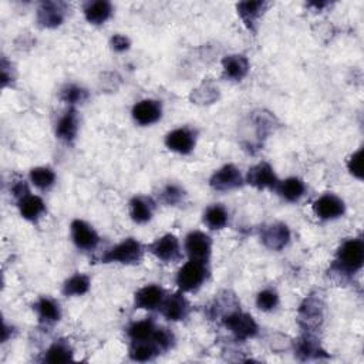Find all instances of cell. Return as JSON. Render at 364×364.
Wrapping results in <instances>:
<instances>
[{"mask_svg": "<svg viewBox=\"0 0 364 364\" xmlns=\"http://www.w3.org/2000/svg\"><path fill=\"white\" fill-rule=\"evenodd\" d=\"M364 263V242L360 238L344 241L337 249L333 269L339 275L351 276L357 273Z\"/></svg>", "mask_w": 364, "mask_h": 364, "instance_id": "obj_1", "label": "cell"}, {"mask_svg": "<svg viewBox=\"0 0 364 364\" xmlns=\"http://www.w3.org/2000/svg\"><path fill=\"white\" fill-rule=\"evenodd\" d=\"M208 276V262L190 259L178 270L175 276V284L181 292H195L206 282Z\"/></svg>", "mask_w": 364, "mask_h": 364, "instance_id": "obj_2", "label": "cell"}, {"mask_svg": "<svg viewBox=\"0 0 364 364\" xmlns=\"http://www.w3.org/2000/svg\"><path fill=\"white\" fill-rule=\"evenodd\" d=\"M144 246L140 241L127 238L108 249L100 259L102 263H121V265H136L144 258Z\"/></svg>", "mask_w": 364, "mask_h": 364, "instance_id": "obj_3", "label": "cell"}, {"mask_svg": "<svg viewBox=\"0 0 364 364\" xmlns=\"http://www.w3.org/2000/svg\"><path fill=\"white\" fill-rule=\"evenodd\" d=\"M223 326L230 330L238 340L253 339L259 333V326L255 318L241 310H234L223 316Z\"/></svg>", "mask_w": 364, "mask_h": 364, "instance_id": "obj_4", "label": "cell"}, {"mask_svg": "<svg viewBox=\"0 0 364 364\" xmlns=\"http://www.w3.org/2000/svg\"><path fill=\"white\" fill-rule=\"evenodd\" d=\"M325 318V303L321 298L317 296H309L304 299V302L300 304L299 309V322L304 332L313 333L321 328Z\"/></svg>", "mask_w": 364, "mask_h": 364, "instance_id": "obj_5", "label": "cell"}, {"mask_svg": "<svg viewBox=\"0 0 364 364\" xmlns=\"http://www.w3.org/2000/svg\"><path fill=\"white\" fill-rule=\"evenodd\" d=\"M244 182L245 179L242 176L241 169L234 164H226L212 174L209 179V186L215 191L227 192L241 188Z\"/></svg>", "mask_w": 364, "mask_h": 364, "instance_id": "obj_6", "label": "cell"}, {"mask_svg": "<svg viewBox=\"0 0 364 364\" xmlns=\"http://www.w3.org/2000/svg\"><path fill=\"white\" fill-rule=\"evenodd\" d=\"M70 235L76 248L84 252L94 251L100 244V237L94 227L83 219H74L71 222Z\"/></svg>", "mask_w": 364, "mask_h": 364, "instance_id": "obj_7", "label": "cell"}, {"mask_svg": "<svg viewBox=\"0 0 364 364\" xmlns=\"http://www.w3.org/2000/svg\"><path fill=\"white\" fill-rule=\"evenodd\" d=\"M197 144V134L188 127H181L169 131L165 135V147L176 154L188 155L194 151Z\"/></svg>", "mask_w": 364, "mask_h": 364, "instance_id": "obj_8", "label": "cell"}, {"mask_svg": "<svg viewBox=\"0 0 364 364\" xmlns=\"http://www.w3.org/2000/svg\"><path fill=\"white\" fill-rule=\"evenodd\" d=\"M148 251L164 263H175L182 259V249L179 239L172 234H165L157 241H154Z\"/></svg>", "mask_w": 364, "mask_h": 364, "instance_id": "obj_9", "label": "cell"}, {"mask_svg": "<svg viewBox=\"0 0 364 364\" xmlns=\"http://www.w3.org/2000/svg\"><path fill=\"white\" fill-rule=\"evenodd\" d=\"M184 249L190 259L208 262L212 253V239L202 231H192L186 237Z\"/></svg>", "mask_w": 364, "mask_h": 364, "instance_id": "obj_10", "label": "cell"}, {"mask_svg": "<svg viewBox=\"0 0 364 364\" xmlns=\"http://www.w3.org/2000/svg\"><path fill=\"white\" fill-rule=\"evenodd\" d=\"M262 244L270 251H282L290 242V230L284 222H275L265 226L260 232Z\"/></svg>", "mask_w": 364, "mask_h": 364, "instance_id": "obj_11", "label": "cell"}, {"mask_svg": "<svg viewBox=\"0 0 364 364\" xmlns=\"http://www.w3.org/2000/svg\"><path fill=\"white\" fill-rule=\"evenodd\" d=\"M245 182H248L251 187L262 191L266 188H276V186L279 184V179L272 165L263 161L249 168Z\"/></svg>", "mask_w": 364, "mask_h": 364, "instance_id": "obj_12", "label": "cell"}, {"mask_svg": "<svg viewBox=\"0 0 364 364\" xmlns=\"http://www.w3.org/2000/svg\"><path fill=\"white\" fill-rule=\"evenodd\" d=\"M190 310H191L190 302L182 292H176L169 296H165L160 307L161 314L169 322L184 321V318L188 317Z\"/></svg>", "mask_w": 364, "mask_h": 364, "instance_id": "obj_13", "label": "cell"}, {"mask_svg": "<svg viewBox=\"0 0 364 364\" xmlns=\"http://www.w3.org/2000/svg\"><path fill=\"white\" fill-rule=\"evenodd\" d=\"M316 216L322 220H333L344 215L346 205L342 198L335 194H325L313 202Z\"/></svg>", "mask_w": 364, "mask_h": 364, "instance_id": "obj_14", "label": "cell"}, {"mask_svg": "<svg viewBox=\"0 0 364 364\" xmlns=\"http://www.w3.org/2000/svg\"><path fill=\"white\" fill-rule=\"evenodd\" d=\"M131 114L136 124H140L143 127L153 125L158 122L162 117V104L158 100L146 99L134 104Z\"/></svg>", "mask_w": 364, "mask_h": 364, "instance_id": "obj_15", "label": "cell"}, {"mask_svg": "<svg viewBox=\"0 0 364 364\" xmlns=\"http://www.w3.org/2000/svg\"><path fill=\"white\" fill-rule=\"evenodd\" d=\"M37 23L44 29H56L66 19V5L60 2H44L37 9Z\"/></svg>", "mask_w": 364, "mask_h": 364, "instance_id": "obj_16", "label": "cell"}, {"mask_svg": "<svg viewBox=\"0 0 364 364\" xmlns=\"http://www.w3.org/2000/svg\"><path fill=\"white\" fill-rule=\"evenodd\" d=\"M33 310L37 314L38 322L44 326H53L62 318V307L59 302L49 296L38 298L33 304Z\"/></svg>", "mask_w": 364, "mask_h": 364, "instance_id": "obj_17", "label": "cell"}, {"mask_svg": "<svg viewBox=\"0 0 364 364\" xmlns=\"http://www.w3.org/2000/svg\"><path fill=\"white\" fill-rule=\"evenodd\" d=\"M165 299V292L158 285H147L140 290L135 292L134 296V307L143 310H160L162 302Z\"/></svg>", "mask_w": 364, "mask_h": 364, "instance_id": "obj_18", "label": "cell"}, {"mask_svg": "<svg viewBox=\"0 0 364 364\" xmlns=\"http://www.w3.org/2000/svg\"><path fill=\"white\" fill-rule=\"evenodd\" d=\"M78 124L80 121L77 111L74 108H70L59 118L56 124V136L66 144L74 143L78 134Z\"/></svg>", "mask_w": 364, "mask_h": 364, "instance_id": "obj_19", "label": "cell"}, {"mask_svg": "<svg viewBox=\"0 0 364 364\" xmlns=\"http://www.w3.org/2000/svg\"><path fill=\"white\" fill-rule=\"evenodd\" d=\"M155 202L144 195H136L131 198L128 208L130 216L135 223H147L153 219L155 211Z\"/></svg>", "mask_w": 364, "mask_h": 364, "instance_id": "obj_20", "label": "cell"}, {"mask_svg": "<svg viewBox=\"0 0 364 364\" xmlns=\"http://www.w3.org/2000/svg\"><path fill=\"white\" fill-rule=\"evenodd\" d=\"M223 77L232 81H241L249 73V60L242 55H231L222 60Z\"/></svg>", "mask_w": 364, "mask_h": 364, "instance_id": "obj_21", "label": "cell"}, {"mask_svg": "<svg viewBox=\"0 0 364 364\" xmlns=\"http://www.w3.org/2000/svg\"><path fill=\"white\" fill-rule=\"evenodd\" d=\"M266 8V2H241L237 5L238 15L249 31H256L259 20Z\"/></svg>", "mask_w": 364, "mask_h": 364, "instance_id": "obj_22", "label": "cell"}, {"mask_svg": "<svg viewBox=\"0 0 364 364\" xmlns=\"http://www.w3.org/2000/svg\"><path fill=\"white\" fill-rule=\"evenodd\" d=\"M162 351L158 347V344L154 342V339H147V340H135L131 342L128 356L132 361H151L157 356H160Z\"/></svg>", "mask_w": 364, "mask_h": 364, "instance_id": "obj_23", "label": "cell"}, {"mask_svg": "<svg viewBox=\"0 0 364 364\" xmlns=\"http://www.w3.org/2000/svg\"><path fill=\"white\" fill-rule=\"evenodd\" d=\"M18 208H19L22 218H24L26 220H30V222L38 220L46 214L44 201L40 197L33 195L31 192L26 194L20 200H18Z\"/></svg>", "mask_w": 364, "mask_h": 364, "instance_id": "obj_24", "label": "cell"}, {"mask_svg": "<svg viewBox=\"0 0 364 364\" xmlns=\"http://www.w3.org/2000/svg\"><path fill=\"white\" fill-rule=\"evenodd\" d=\"M84 18L91 24H104L113 15V5L107 0H96V2L85 4L83 9Z\"/></svg>", "mask_w": 364, "mask_h": 364, "instance_id": "obj_25", "label": "cell"}, {"mask_svg": "<svg viewBox=\"0 0 364 364\" xmlns=\"http://www.w3.org/2000/svg\"><path fill=\"white\" fill-rule=\"evenodd\" d=\"M296 356L302 360H310V358H318V357H328L326 351L321 347V343L314 337L313 333L306 332L295 346Z\"/></svg>", "mask_w": 364, "mask_h": 364, "instance_id": "obj_26", "label": "cell"}, {"mask_svg": "<svg viewBox=\"0 0 364 364\" xmlns=\"http://www.w3.org/2000/svg\"><path fill=\"white\" fill-rule=\"evenodd\" d=\"M281 198L288 202H298L306 192V186L300 178L290 176L285 181H279V184L275 188Z\"/></svg>", "mask_w": 364, "mask_h": 364, "instance_id": "obj_27", "label": "cell"}, {"mask_svg": "<svg viewBox=\"0 0 364 364\" xmlns=\"http://www.w3.org/2000/svg\"><path fill=\"white\" fill-rule=\"evenodd\" d=\"M230 222V212L222 204H212L204 212V223L212 231H219Z\"/></svg>", "mask_w": 364, "mask_h": 364, "instance_id": "obj_28", "label": "cell"}, {"mask_svg": "<svg viewBox=\"0 0 364 364\" xmlns=\"http://www.w3.org/2000/svg\"><path fill=\"white\" fill-rule=\"evenodd\" d=\"M31 184L40 191H49L56 184V172L49 167H36L29 172Z\"/></svg>", "mask_w": 364, "mask_h": 364, "instance_id": "obj_29", "label": "cell"}, {"mask_svg": "<svg viewBox=\"0 0 364 364\" xmlns=\"http://www.w3.org/2000/svg\"><path fill=\"white\" fill-rule=\"evenodd\" d=\"M91 286V279L90 276L84 275V273H74L73 276H70L64 284H63V295L76 298V296H83L90 290Z\"/></svg>", "mask_w": 364, "mask_h": 364, "instance_id": "obj_30", "label": "cell"}, {"mask_svg": "<svg viewBox=\"0 0 364 364\" xmlns=\"http://www.w3.org/2000/svg\"><path fill=\"white\" fill-rule=\"evenodd\" d=\"M73 349L70 347L69 343H66L64 340H59L55 342L48 350L44 353V361L46 363H52V364H57V363H69L73 360Z\"/></svg>", "mask_w": 364, "mask_h": 364, "instance_id": "obj_31", "label": "cell"}, {"mask_svg": "<svg viewBox=\"0 0 364 364\" xmlns=\"http://www.w3.org/2000/svg\"><path fill=\"white\" fill-rule=\"evenodd\" d=\"M155 329L157 325L153 318H144V321L131 323L127 329V336L130 337L131 342L147 340V339H153Z\"/></svg>", "mask_w": 364, "mask_h": 364, "instance_id": "obj_32", "label": "cell"}, {"mask_svg": "<svg viewBox=\"0 0 364 364\" xmlns=\"http://www.w3.org/2000/svg\"><path fill=\"white\" fill-rule=\"evenodd\" d=\"M88 97H90L88 91L77 84H67L60 91V100L71 107L85 103Z\"/></svg>", "mask_w": 364, "mask_h": 364, "instance_id": "obj_33", "label": "cell"}, {"mask_svg": "<svg viewBox=\"0 0 364 364\" xmlns=\"http://www.w3.org/2000/svg\"><path fill=\"white\" fill-rule=\"evenodd\" d=\"M187 197L186 190L178 184H167L160 192V201L168 206H176L184 202Z\"/></svg>", "mask_w": 364, "mask_h": 364, "instance_id": "obj_34", "label": "cell"}, {"mask_svg": "<svg viewBox=\"0 0 364 364\" xmlns=\"http://www.w3.org/2000/svg\"><path fill=\"white\" fill-rule=\"evenodd\" d=\"M279 304V295L275 289H263L256 296V306L262 312H272Z\"/></svg>", "mask_w": 364, "mask_h": 364, "instance_id": "obj_35", "label": "cell"}, {"mask_svg": "<svg viewBox=\"0 0 364 364\" xmlns=\"http://www.w3.org/2000/svg\"><path fill=\"white\" fill-rule=\"evenodd\" d=\"M154 342L158 344V347L161 349V351H168L169 349L174 347L175 344V336L171 332V329L168 328H162V326H157L154 336H153Z\"/></svg>", "mask_w": 364, "mask_h": 364, "instance_id": "obj_36", "label": "cell"}, {"mask_svg": "<svg viewBox=\"0 0 364 364\" xmlns=\"http://www.w3.org/2000/svg\"><path fill=\"white\" fill-rule=\"evenodd\" d=\"M208 94L215 97V99H218V88H215V87H212L209 84H202L200 88H197L194 91L191 99L194 102H197V104H211L214 102L208 97Z\"/></svg>", "mask_w": 364, "mask_h": 364, "instance_id": "obj_37", "label": "cell"}, {"mask_svg": "<svg viewBox=\"0 0 364 364\" xmlns=\"http://www.w3.org/2000/svg\"><path fill=\"white\" fill-rule=\"evenodd\" d=\"M347 168L353 176L357 179H363V150L358 148L356 153L350 155L347 160Z\"/></svg>", "mask_w": 364, "mask_h": 364, "instance_id": "obj_38", "label": "cell"}, {"mask_svg": "<svg viewBox=\"0 0 364 364\" xmlns=\"http://www.w3.org/2000/svg\"><path fill=\"white\" fill-rule=\"evenodd\" d=\"M110 46H111V49H113L114 52L122 53V52H127V50L130 49L131 41H130V38H128L127 36H124V34H114V36L111 37V40H110Z\"/></svg>", "mask_w": 364, "mask_h": 364, "instance_id": "obj_39", "label": "cell"}, {"mask_svg": "<svg viewBox=\"0 0 364 364\" xmlns=\"http://www.w3.org/2000/svg\"><path fill=\"white\" fill-rule=\"evenodd\" d=\"M29 192H30V190H29V187H27L24 181H18V182H15L13 187H12V194L15 195L16 200H20L22 197H24Z\"/></svg>", "mask_w": 364, "mask_h": 364, "instance_id": "obj_40", "label": "cell"}, {"mask_svg": "<svg viewBox=\"0 0 364 364\" xmlns=\"http://www.w3.org/2000/svg\"><path fill=\"white\" fill-rule=\"evenodd\" d=\"M12 81H13V74L9 73L8 62H6V59H4V62H2V85L6 87Z\"/></svg>", "mask_w": 364, "mask_h": 364, "instance_id": "obj_41", "label": "cell"}]
</instances>
